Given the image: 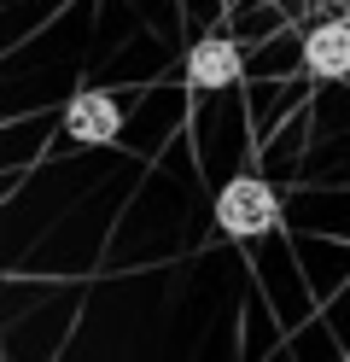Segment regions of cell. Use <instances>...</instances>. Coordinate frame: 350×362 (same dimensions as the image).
<instances>
[{
  "mask_svg": "<svg viewBox=\"0 0 350 362\" xmlns=\"http://www.w3.org/2000/svg\"><path fill=\"white\" fill-rule=\"evenodd\" d=\"M216 228L228 240H263L280 228V193L263 175H233L216 193Z\"/></svg>",
  "mask_w": 350,
  "mask_h": 362,
  "instance_id": "6da1fadb",
  "label": "cell"
},
{
  "mask_svg": "<svg viewBox=\"0 0 350 362\" xmlns=\"http://www.w3.org/2000/svg\"><path fill=\"white\" fill-rule=\"evenodd\" d=\"M64 134L76 146H111L117 134H123V105H117L105 88H82V94H70V105H64Z\"/></svg>",
  "mask_w": 350,
  "mask_h": 362,
  "instance_id": "7a4b0ae2",
  "label": "cell"
},
{
  "mask_svg": "<svg viewBox=\"0 0 350 362\" xmlns=\"http://www.w3.org/2000/svg\"><path fill=\"white\" fill-rule=\"evenodd\" d=\"M303 71L315 82H344L350 76V18H321L303 35Z\"/></svg>",
  "mask_w": 350,
  "mask_h": 362,
  "instance_id": "3957f363",
  "label": "cell"
},
{
  "mask_svg": "<svg viewBox=\"0 0 350 362\" xmlns=\"http://www.w3.org/2000/svg\"><path fill=\"white\" fill-rule=\"evenodd\" d=\"M240 71H245V59H240V47H233L228 35H204V41H193V53H187V82H193L199 94L233 88Z\"/></svg>",
  "mask_w": 350,
  "mask_h": 362,
  "instance_id": "277c9868",
  "label": "cell"
}]
</instances>
